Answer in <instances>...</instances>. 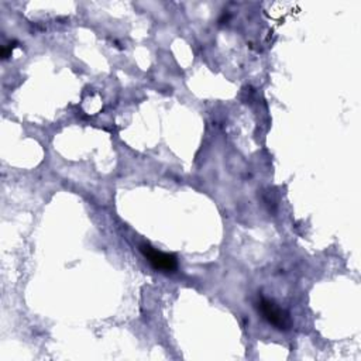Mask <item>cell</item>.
Masks as SVG:
<instances>
[{
	"mask_svg": "<svg viewBox=\"0 0 361 361\" xmlns=\"http://www.w3.org/2000/svg\"><path fill=\"white\" fill-rule=\"evenodd\" d=\"M259 309L261 312V315L264 316V319L271 323L274 328L279 329V330H286L291 326V319L289 315L282 311L281 308H278L274 302L268 299H261L259 304Z\"/></svg>",
	"mask_w": 361,
	"mask_h": 361,
	"instance_id": "6da1fadb",
	"label": "cell"
},
{
	"mask_svg": "<svg viewBox=\"0 0 361 361\" xmlns=\"http://www.w3.org/2000/svg\"><path fill=\"white\" fill-rule=\"evenodd\" d=\"M143 256L148 260V263L157 270L162 272H174L176 270V259L172 254L162 253L151 247L150 245H143L140 247Z\"/></svg>",
	"mask_w": 361,
	"mask_h": 361,
	"instance_id": "7a4b0ae2",
	"label": "cell"
},
{
	"mask_svg": "<svg viewBox=\"0 0 361 361\" xmlns=\"http://www.w3.org/2000/svg\"><path fill=\"white\" fill-rule=\"evenodd\" d=\"M16 47H17V43H10V44L5 45V47L2 48V56H3V58H9Z\"/></svg>",
	"mask_w": 361,
	"mask_h": 361,
	"instance_id": "3957f363",
	"label": "cell"
}]
</instances>
